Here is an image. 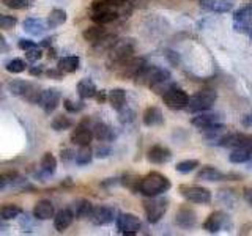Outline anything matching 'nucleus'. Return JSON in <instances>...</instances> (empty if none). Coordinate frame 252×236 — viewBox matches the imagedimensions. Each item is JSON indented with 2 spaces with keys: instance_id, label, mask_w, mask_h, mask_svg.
<instances>
[{
  "instance_id": "49",
  "label": "nucleus",
  "mask_w": 252,
  "mask_h": 236,
  "mask_svg": "<svg viewBox=\"0 0 252 236\" xmlns=\"http://www.w3.org/2000/svg\"><path fill=\"white\" fill-rule=\"evenodd\" d=\"M165 59H169L172 63H173V65H177V63H178V55H177V52H173V51H167V52H165Z\"/></svg>"
},
{
  "instance_id": "46",
  "label": "nucleus",
  "mask_w": 252,
  "mask_h": 236,
  "mask_svg": "<svg viewBox=\"0 0 252 236\" xmlns=\"http://www.w3.org/2000/svg\"><path fill=\"white\" fill-rule=\"evenodd\" d=\"M110 153H112V148H110L109 145H101L96 148V151H94V156L99 157V159H104V157L110 156Z\"/></svg>"
},
{
  "instance_id": "29",
  "label": "nucleus",
  "mask_w": 252,
  "mask_h": 236,
  "mask_svg": "<svg viewBox=\"0 0 252 236\" xmlns=\"http://www.w3.org/2000/svg\"><path fill=\"white\" fill-rule=\"evenodd\" d=\"M107 99L115 110H122L126 106V91L123 88H114L109 91Z\"/></svg>"
},
{
  "instance_id": "48",
  "label": "nucleus",
  "mask_w": 252,
  "mask_h": 236,
  "mask_svg": "<svg viewBox=\"0 0 252 236\" xmlns=\"http://www.w3.org/2000/svg\"><path fill=\"white\" fill-rule=\"evenodd\" d=\"M38 44L35 41H32V39H19V43H18V47L22 51H30V49H33V47H36Z\"/></svg>"
},
{
  "instance_id": "35",
  "label": "nucleus",
  "mask_w": 252,
  "mask_h": 236,
  "mask_svg": "<svg viewBox=\"0 0 252 236\" xmlns=\"http://www.w3.org/2000/svg\"><path fill=\"white\" fill-rule=\"evenodd\" d=\"M93 159V151H92V148L90 145H87V147H81L79 148V151L76 153V164L77 165H89Z\"/></svg>"
},
{
  "instance_id": "59",
  "label": "nucleus",
  "mask_w": 252,
  "mask_h": 236,
  "mask_svg": "<svg viewBox=\"0 0 252 236\" xmlns=\"http://www.w3.org/2000/svg\"><path fill=\"white\" fill-rule=\"evenodd\" d=\"M251 38H252V33H251Z\"/></svg>"
},
{
  "instance_id": "22",
  "label": "nucleus",
  "mask_w": 252,
  "mask_h": 236,
  "mask_svg": "<svg viewBox=\"0 0 252 236\" xmlns=\"http://www.w3.org/2000/svg\"><path fill=\"white\" fill-rule=\"evenodd\" d=\"M225 178H227L225 173H222V172L215 169V167H211V165H207V167H203L199 173H197V179H200V181H210V183L222 181Z\"/></svg>"
},
{
  "instance_id": "30",
  "label": "nucleus",
  "mask_w": 252,
  "mask_h": 236,
  "mask_svg": "<svg viewBox=\"0 0 252 236\" xmlns=\"http://www.w3.org/2000/svg\"><path fill=\"white\" fill-rule=\"evenodd\" d=\"M93 211V205L89 200H77L73 205V212L77 219H89Z\"/></svg>"
},
{
  "instance_id": "20",
  "label": "nucleus",
  "mask_w": 252,
  "mask_h": 236,
  "mask_svg": "<svg viewBox=\"0 0 252 236\" xmlns=\"http://www.w3.org/2000/svg\"><path fill=\"white\" fill-rule=\"evenodd\" d=\"M219 123V115L216 114H210L208 110H205V112H200L197 117H194L191 120V124L195 126L197 129H205L208 128L211 124H216Z\"/></svg>"
},
{
  "instance_id": "5",
  "label": "nucleus",
  "mask_w": 252,
  "mask_h": 236,
  "mask_svg": "<svg viewBox=\"0 0 252 236\" xmlns=\"http://www.w3.org/2000/svg\"><path fill=\"white\" fill-rule=\"evenodd\" d=\"M232 228V220L225 212L222 211H215L208 216V219L203 222V230L208 233H219V232H230Z\"/></svg>"
},
{
  "instance_id": "54",
  "label": "nucleus",
  "mask_w": 252,
  "mask_h": 236,
  "mask_svg": "<svg viewBox=\"0 0 252 236\" xmlns=\"http://www.w3.org/2000/svg\"><path fill=\"white\" fill-rule=\"evenodd\" d=\"M244 148H248L249 151L252 153V136H248V139H246V142H244V145H243Z\"/></svg>"
},
{
  "instance_id": "18",
  "label": "nucleus",
  "mask_w": 252,
  "mask_h": 236,
  "mask_svg": "<svg viewBox=\"0 0 252 236\" xmlns=\"http://www.w3.org/2000/svg\"><path fill=\"white\" fill-rule=\"evenodd\" d=\"M200 8L213 13H228L232 11L233 3L228 0H200Z\"/></svg>"
},
{
  "instance_id": "7",
  "label": "nucleus",
  "mask_w": 252,
  "mask_h": 236,
  "mask_svg": "<svg viewBox=\"0 0 252 236\" xmlns=\"http://www.w3.org/2000/svg\"><path fill=\"white\" fill-rule=\"evenodd\" d=\"M132 54H134V47L131 43H115L109 54V65L123 66L132 59Z\"/></svg>"
},
{
  "instance_id": "1",
  "label": "nucleus",
  "mask_w": 252,
  "mask_h": 236,
  "mask_svg": "<svg viewBox=\"0 0 252 236\" xmlns=\"http://www.w3.org/2000/svg\"><path fill=\"white\" fill-rule=\"evenodd\" d=\"M172 187V183L167 177L161 175L158 172H150L140 181V189L139 192L145 197H156L164 192H167Z\"/></svg>"
},
{
  "instance_id": "27",
  "label": "nucleus",
  "mask_w": 252,
  "mask_h": 236,
  "mask_svg": "<svg viewBox=\"0 0 252 236\" xmlns=\"http://www.w3.org/2000/svg\"><path fill=\"white\" fill-rule=\"evenodd\" d=\"M93 136H94V139H98L99 142H110V140H114V129L110 128L109 124H106V123H102V121H99V123H96L93 126Z\"/></svg>"
},
{
  "instance_id": "42",
  "label": "nucleus",
  "mask_w": 252,
  "mask_h": 236,
  "mask_svg": "<svg viewBox=\"0 0 252 236\" xmlns=\"http://www.w3.org/2000/svg\"><path fill=\"white\" fill-rule=\"evenodd\" d=\"M3 5L11 8V10H26L30 6L32 0H2Z\"/></svg>"
},
{
  "instance_id": "2",
  "label": "nucleus",
  "mask_w": 252,
  "mask_h": 236,
  "mask_svg": "<svg viewBox=\"0 0 252 236\" xmlns=\"http://www.w3.org/2000/svg\"><path fill=\"white\" fill-rule=\"evenodd\" d=\"M218 99V94L215 90L211 88H203L200 91H197L194 96H189V104L188 110L189 112H205V110H210Z\"/></svg>"
},
{
  "instance_id": "52",
  "label": "nucleus",
  "mask_w": 252,
  "mask_h": 236,
  "mask_svg": "<svg viewBox=\"0 0 252 236\" xmlns=\"http://www.w3.org/2000/svg\"><path fill=\"white\" fill-rule=\"evenodd\" d=\"M241 124L244 126V128H252V114L243 117L241 118Z\"/></svg>"
},
{
  "instance_id": "47",
  "label": "nucleus",
  "mask_w": 252,
  "mask_h": 236,
  "mask_svg": "<svg viewBox=\"0 0 252 236\" xmlns=\"http://www.w3.org/2000/svg\"><path fill=\"white\" fill-rule=\"evenodd\" d=\"M62 156V162H71V161H74L76 159V153L73 151V149H69V148H66V149H62V153H60Z\"/></svg>"
},
{
  "instance_id": "14",
  "label": "nucleus",
  "mask_w": 252,
  "mask_h": 236,
  "mask_svg": "<svg viewBox=\"0 0 252 236\" xmlns=\"http://www.w3.org/2000/svg\"><path fill=\"white\" fill-rule=\"evenodd\" d=\"M147 159L152 164H165L172 159V151L169 148H165L162 145H153L148 149Z\"/></svg>"
},
{
  "instance_id": "16",
  "label": "nucleus",
  "mask_w": 252,
  "mask_h": 236,
  "mask_svg": "<svg viewBox=\"0 0 252 236\" xmlns=\"http://www.w3.org/2000/svg\"><path fill=\"white\" fill-rule=\"evenodd\" d=\"M74 212L71 208H65V209H60L57 214L54 216V227L57 232H65L66 228L73 224L74 220Z\"/></svg>"
},
{
  "instance_id": "33",
  "label": "nucleus",
  "mask_w": 252,
  "mask_h": 236,
  "mask_svg": "<svg viewBox=\"0 0 252 236\" xmlns=\"http://www.w3.org/2000/svg\"><path fill=\"white\" fill-rule=\"evenodd\" d=\"M84 39L85 41H89V43H96L99 41V39L102 36H106V30L102 29V26H93V27H89V29H85L84 30V33H82Z\"/></svg>"
},
{
  "instance_id": "26",
  "label": "nucleus",
  "mask_w": 252,
  "mask_h": 236,
  "mask_svg": "<svg viewBox=\"0 0 252 236\" xmlns=\"http://www.w3.org/2000/svg\"><path fill=\"white\" fill-rule=\"evenodd\" d=\"M24 30H26L27 33L32 35V36H39V35H43L47 29H46L44 21L35 19V18H29V19L24 21Z\"/></svg>"
},
{
  "instance_id": "24",
  "label": "nucleus",
  "mask_w": 252,
  "mask_h": 236,
  "mask_svg": "<svg viewBox=\"0 0 252 236\" xmlns=\"http://www.w3.org/2000/svg\"><path fill=\"white\" fill-rule=\"evenodd\" d=\"M145 68V59H131L126 65H123V76L136 79L139 73Z\"/></svg>"
},
{
  "instance_id": "15",
  "label": "nucleus",
  "mask_w": 252,
  "mask_h": 236,
  "mask_svg": "<svg viewBox=\"0 0 252 236\" xmlns=\"http://www.w3.org/2000/svg\"><path fill=\"white\" fill-rule=\"evenodd\" d=\"M175 224L185 230H189L197 224V216L191 208H180L175 214Z\"/></svg>"
},
{
  "instance_id": "50",
  "label": "nucleus",
  "mask_w": 252,
  "mask_h": 236,
  "mask_svg": "<svg viewBox=\"0 0 252 236\" xmlns=\"http://www.w3.org/2000/svg\"><path fill=\"white\" fill-rule=\"evenodd\" d=\"M43 71H44V66H43V65H38V66L30 68V74H32V76H41V74H43Z\"/></svg>"
},
{
  "instance_id": "11",
  "label": "nucleus",
  "mask_w": 252,
  "mask_h": 236,
  "mask_svg": "<svg viewBox=\"0 0 252 236\" xmlns=\"http://www.w3.org/2000/svg\"><path fill=\"white\" fill-rule=\"evenodd\" d=\"M117 216H118L117 211L112 206H93V211L89 219L92 220V224L101 227V225L112 224L117 219Z\"/></svg>"
},
{
  "instance_id": "13",
  "label": "nucleus",
  "mask_w": 252,
  "mask_h": 236,
  "mask_svg": "<svg viewBox=\"0 0 252 236\" xmlns=\"http://www.w3.org/2000/svg\"><path fill=\"white\" fill-rule=\"evenodd\" d=\"M203 131V140L207 142L208 145L213 147H218L220 144V140L225 136V126L222 123H216V124H211L208 128L202 129Z\"/></svg>"
},
{
  "instance_id": "44",
  "label": "nucleus",
  "mask_w": 252,
  "mask_h": 236,
  "mask_svg": "<svg viewBox=\"0 0 252 236\" xmlns=\"http://www.w3.org/2000/svg\"><path fill=\"white\" fill-rule=\"evenodd\" d=\"M41 57H43V49H41V46H36V47H33V49L26 51V59H27L30 63L38 61Z\"/></svg>"
},
{
  "instance_id": "39",
  "label": "nucleus",
  "mask_w": 252,
  "mask_h": 236,
  "mask_svg": "<svg viewBox=\"0 0 252 236\" xmlns=\"http://www.w3.org/2000/svg\"><path fill=\"white\" fill-rule=\"evenodd\" d=\"M199 161L197 159H188V161H181V162H178L177 165H175V170L178 172V173H191L192 170H195L197 167H199Z\"/></svg>"
},
{
  "instance_id": "34",
  "label": "nucleus",
  "mask_w": 252,
  "mask_h": 236,
  "mask_svg": "<svg viewBox=\"0 0 252 236\" xmlns=\"http://www.w3.org/2000/svg\"><path fill=\"white\" fill-rule=\"evenodd\" d=\"M22 214V209L18 206V205H5V206L0 208V217L3 220H11V219H16Z\"/></svg>"
},
{
  "instance_id": "21",
  "label": "nucleus",
  "mask_w": 252,
  "mask_h": 236,
  "mask_svg": "<svg viewBox=\"0 0 252 236\" xmlns=\"http://www.w3.org/2000/svg\"><path fill=\"white\" fill-rule=\"evenodd\" d=\"M96 93H98V88H96V85H94V82L92 81V79L85 77V79H82V81H79V84H77V94L82 99L94 98V96H96Z\"/></svg>"
},
{
  "instance_id": "17",
  "label": "nucleus",
  "mask_w": 252,
  "mask_h": 236,
  "mask_svg": "<svg viewBox=\"0 0 252 236\" xmlns=\"http://www.w3.org/2000/svg\"><path fill=\"white\" fill-rule=\"evenodd\" d=\"M55 216L54 205L49 200H39L33 206V217L36 220H49Z\"/></svg>"
},
{
  "instance_id": "55",
  "label": "nucleus",
  "mask_w": 252,
  "mask_h": 236,
  "mask_svg": "<svg viewBox=\"0 0 252 236\" xmlns=\"http://www.w3.org/2000/svg\"><path fill=\"white\" fill-rule=\"evenodd\" d=\"M244 197H246V200L249 202V205L252 206V187L246 189V194H244Z\"/></svg>"
},
{
  "instance_id": "32",
  "label": "nucleus",
  "mask_w": 252,
  "mask_h": 236,
  "mask_svg": "<svg viewBox=\"0 0 252 236\" xmlns=\"http://www.w3.org/2000/svg\"><path fill=\"white\" fill-rule=\"evenodd\" d=\"M252 159V153L248 148L240 147V148H233V151L228 154V161L233 164H243V162H249Z\"/></svg>"
},
{
  "instance_id": "6",
  "label": "nucleus",
  "mask_w": 252,
  "mask_h": 236,
  "mask_svg": "<svg viewBox=\"0 0 252 236\" xmlns=\"http://www.w3.org/2000/svg\"><path fill=\"white\" fill-rule=\"evenodd\" d=\"M162 101L164 104L167 106L172 110H181V109H186L189 104V94L178 88V87H172L167 91L162 94Z\"/></svg>"
},
{
  "instance_id": "25",
  "label": "nucleus",
  "mask_w": 252,
  "mask_h": 236,
  "mask_svg": "<svg viewBox=\"0 0 252 236\" xmlns=\"http://www.w3.org/2000/svg\"><path fill=\"white\" fill-rule=\"evenodd\" d=\"M144 123L147 126H161L164 123V115L161 112V109L159 107H148L145 112H144Z\"/></svg>"
},
{
  "instance_id": "23",
  "label": "nucleus",
  "mask_w": 252,
  "mask_h": 236,
  "mask_svg": "<svg viewBox=\"0 0 252 236\" xmlns=\"http://www.w3.org/2000/svg\"><path fill=\"white\" fill-rule=\"evenodd\" d=\"M248 139V134L243 132H232V134H225L220 140L219 147H225V148H240L244 145V142Z\"/></svg>"
},
{
  "instance_id": "53",
  "label": "nucleus",
  "mask_w": 252,
  "mask_h": 236,
  "mask_svg": "<svg viewBox=\"0 0 252 236\" xmlns=\"http://www.w3.org/2000/svg\"><path fill=\"white\" fill-rule=\"evenodd\" d=\"M94 98H96V101H98V102H104V101L107 99V94L101 90V91H98V93H96V96H94Z\"/></svg>"
},
{
  "instance_id": "43",
  "label": "nucleus",
  "mask_w": 252,
  "mask_h": 236,
  "mask_svg": "<svg viewBox=\"0 0 252 236\" xmlns=\"http://www.w3.org/2000/svg\"><path fill=\"white\" fill-rule=\"evenodd\" d=\"M16 24H18V19L14 16H8V14H0V29L10 30L13 29Z\"/></svg>"
},
{
  "instance_id": "19",
  "label": "nucleus",
  "mask_w": 252,
  "mask_h": 236,
  "mask_svg": "<svg viewBox=\"0 0 252 236\" xmlns=\"http://www.w3.org/2000/svg\"><path fill=\"white\" fill-rule=\"evenodd\" d=\"M55 170H57V159H55L52 153H44L41 162H39V175L36 173V177L49 178L51 175H54Z\"/></svg>"
},
{
  "instance_id": "56",
  "label": "nucleus",
  "mask_w": 252,
  "mask_h": 236,
  "mask_svg": "<svg viewBox=\"0 0 252 236\" xmlns=\"http://www.w3.org/2000/svg\"><path fill=\"white\" fill-rule=\"evenodd\" d=\"M51 43H52V39H51V38H46V39H43L41 44H39V46H41V47H44V46H51Z\"/></svg>"
},
{
  "instance_id": "28",
  "label": "nucleus",
  "mask_w": 252,
  "mask_h": 236,
  "mask_svg": "<svg viewBox=\"0 0 252 236\" xmlns=\"http://www.w3.org/2000/svg\"><path fill=\"white\" fill-rule=\"evenodd\" d=\"M79 66H81V60H79V57H76V55H68V57H63L59 60L57 63V68L60 71H63V73H76V71L79 69Z\"/></svg>"
},
{
  "instance_id": "31",
  "label": "nucleus",
  "mask_w": 252,
  "mask_h": 236,
  "mask_svg": "<svg viewBox=\"0 0 252 236\" xmlns=\"http://www.w3.org/2000/svg\"><path fill=\"white\" fill-rule=\"evenodd\" d=\"M68 16L65 10H60V8H55V10L51 11V14L47 16V27L49 29H57L60 26L66 22Z\"/></svg>"
},
{
  "instance_id": "45",
  "label": "nucleus",
  "mask_w": 252,
  "mask_h": 236,
  "mask_svg": "<svg viewBox=\"0 0 252 236\" xmlns=\"http://www.w3.org/2000/svg\"><path fill=\"white\" fill-rule=\"evenodd\" d=\"M63 107H65L71 114H77V112H81V110L84 109V102H74L71 99H65V101H63Z\"/></svg>"
},
{
  "instance_id": "38",
  "label": "nucleus",
  "mask_w": 252,
  "mask_h": 236,
  "mask_svg": "<svg viewBox=\"0 0 252 236\" xmlns=\"http://www.w3.org/2000/svg\"><path fill=\"white\" fill-rule=\"evenodd\" d=\"M51 126H52V129H55V131H66V129L71 128V126H73V121H71L69 118L65 117V115H57L52 120Z\"/></svg>"
},
{
  "instance_id": "10",
  "label": "nucleus",
  "mask_w": 252,
  "mask_h": 236,
  "mask_svg": "<svg viewBox=\"0 0 252 236\" xmlns=\"http://www.w3.org/2000/svg\"><path fill=\"white\" fill-rule=\"evenodd\" d=\"M60 98H62V94H60V90H57V88L43 90L41 94H39L38 106L41 107L47 115H49V114H52L54 110L59 107Z\"/></svg>"
},
{
  "instance_id": "8",
  "label": "nucleus",
  "mask_w": 252,
  "mask_h": 236,
  "mask_svg": "<svg viewBox=\"0 0 252 236\" xmlns=\"http://www.w3.org/2000/svg\"><path fill=\"white\" fill-rule=\"evenodd\" d=\"M110 6L112 5H109L107 2H94L92 6V16H90L92 21L99 24V26L114 22L118 18V14Z\"/></svg>"
},
{
  "instance_id": "4",
  "label": "nucleus",
  "mask_w": 252,
  "mask_h": 236,
  "mask_svg": "<svg viewBox=\"0 0 252 236\" xmlns=\"http://www.w3.org/2000/svg\"><path fill=\"white\" fill-rule=\"evenodd\" d=\"M178 191L185 200L197 203V205H208L211 202V191L202 186H189V184H181Z\"/></svg>"
},
{
  "instance_id": "37",
  "label": "nucleus",
  "mask_w": 252,
  "mask_h": 236,
  "mask_svg": "<svg viewBox=\"0 0 252 236\" xmlns=\"http://www.w3.org/2000/svg\"><path fill=\"white\" fill-rule=\"evenodd\" d=\"M5 69L11 74H19V73H24V71L27 69V63L22 59H13L5 65Z\"/></svg>"
},
{
  "instance_id": "12",
  "label": "nucleus",
  "mask_w": 252,
  "mask_h": 236,
  "mask_svg": "<svg viewBox=\"0 0 252 236\" xmlns=\"http://www.w3.org/2000/svg\"><path fill=\"white\" fill-rule=\"evenodd\" d=\"M93 129L90 126H87L85 121H82L79 126H76V129L71 132V142H73L74 145H79V147H87L92 144L93 140Z\"/></svg>"
},
{
  "instance_id": "40",
  "label": "nucleus",
  "mask_w": 252,
  "mask_h": 236,
  "mask_svg": "<svg viewBox=\"0 0 252 236\" xmlns=\"http://www.w3.org/2000/svg\"><path fill=\"white\" fill-rule=\"evenodd\" d=\"M115 43H117L115 36L106 35V36H102L99 41L93 43V44H94V49H96V51H106V49H112Z\"/></svg>"
},
{
  "instance_id": "57",
  "label": "nucleus",
  "mask_w": 252,
  "mask_h": 236,
  "mask_svg": "<svg viewBox=\"0 0 252 236\" xmlns=\"http://www.w3.org/2000/svg\"><path fill=\"white\" fill-rule=\"evenodd\" d=\"M0 47H3V49H5V47H6V43H5V38H3L2 35H0Z\"/></svg>"
},
{
  "instance_id": "3",
  "label": "nucleus",
  "mask_w": 252,
  "mask_h": 236,
  "mask_svg": "<svg viewBox=\"0 0 252 236\" xmlns=\"http://www.w3.org/2000/svg\"><path fill=\"white\" fill-rule=\"evenodd\" d=\"M167 200L162 197H148V200L144 202L145 216L150 224H158L164 217L165 211H167Z\"/></svg>"
},
{
  "instance_id": "36",
  "label": "nucleus",
  "mask_w": 252,
  "mask_h": 236,
  "mask_svg": "<svg viewBox=\"0 0 252 236\" xmlns=\"http://www.w3.org/2000/svg\"><path fill=\"white\" fill-rule=\"evenodd\" d=\"M140 181L142 178H139L137 175H132V173H129V175H123L120 178V183L125 186V187H128L129 191L132 192H139V189H140Z\"/></svg>"
},
{
  "instance_id": "51",
  "label": "nucleus",
  "mask_w": 252,
  "mask_h": 236,
  "mask_svg": "<svg viewBox=\"0 0 252 236\" xmlns=\"http://www.w3.org/2000/svg\"><path fill=\"white\" fill-rule=\"evenodd\" d=\"M47 76L55 77V79H62L63 77V71H60L59 68L57 69H51V71H47Z\"/></svg>"
},
{
  "instance_id": "9",
  "label": "nucleus",
  "mask_w": 252,
  "mask_h": 236,
  "mask_svg": "<svg viewBox=\"0 0 252 236\" xmlns=\"http://www.w3.org/2000/svg\"><path fill=\"white\" fill-rule=\"evenodd\" d=\"M115 222H117V230L122 235H136L142 227L140 219L136 214H129V212L118 214Z\"/></svg>"
},
{
  "instance_id": "41",
  "label": "nucleus",
  "mask_w": 252,
  "mask_h": 236,
  "mask_svg": "<svg viewBox=\"0 0 252 236\" xmlns=\"http://www.w3.org/2000/svg\"><path fill=\"white\" fill-rule=\"evenodd\" d=\"M118 112H120L118 120H120V123H123V124H129V123H132L134 120H136V112H134L132 109H128L126 106L122 110H118Z\"/></svg>"
},
{
  "instance_id": "58",
  "label": "nucleus",
  "mask_w": 252,
  "mask_h": 236,
  "mask_svg": "<svg viewBox=\"0 0 252 236\" xmlns=\"http://www.w3.org/2000/svg\"><path fill=\"white\" fill-rule=\"evenodd\" d=\"M2 220H3V219H2V217H0V228H3V227H5V225L2 224Z\"/></svg>"
}]
</instances>
